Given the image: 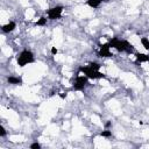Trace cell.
I'll use <instances>...</instances> for the list:
<instances>
[{
  "label": "cell",
  "mask_w": 149,
  "mask_h": 149,
  "mask_svg": "<svg viewBox=\"0 0 149 149\" xmlns=\"http://www.w3.org/2000/svg\"><path fill=\"white\" fill-rule=\"evenodd\" d=\"M108 44H109V47L116 49V50L120 51V52L130 54V52L133 51V49H134V47H133L129 42H127V41H125V40H119V38H116V37L112 38Z\"/></svg>",
  "instance_id": "obj_1"
},
{
  "label": "cell",
  "mask_w": 149,
  "mask_h": 149,
  "mask_svg": "<svg viewBox=\"0 0 149 149\" xmlns=\"http://www.w3.org/2000/svg\"><path fill=\"white\" fill-rule=\"evenodd\" d=\"M16 59H17V64L20 66H24V65L34 62V55L29 50H23V51H21L17 55V58Z\"/></svg>",
  "instance_id": "obj_2"
},
{
  "label": "cell",
  "mask_w": 149,
  "mask_h": 149,
  "mask_svg": "<svg viewBox=\"0 0 149 149\" xmlns=\"http://www.w3.org/2000/svg\"><path fill=\"white\" fill-rule=\"evenodd\" d=\"M79 71L83 72V73H84L87 78H90V79H101V78H105V77H106L104 73L91 69L88 65H87V66H81V68L79 69Z\"/></svg>",
  "instance_id": "obj_3"
},
{
  "label": "cell",
  "mask_w": 149,
  "mask_h": 149,
  "mask_svg": "<svg viewBox=\"0 0 149 149\" xmlns=\"http://www.w3.org/2000/svg\"><path fill=\"white\" fill-rule=\"evenodd\" d=\"M62 12H63V7L62 6H56L52 7L48 10V17L50 20H57L62 16Z\"/></svg>",
  "instance_id": "obj_4"
},
{
  "label": "cell",
  "mask_w": 149,
  "mask_h": 149,
  "mask_svg": "<svg viewBox=\"0 0 149 149\" xmlns=\"http://www.w3.org/2000/svg\"><path fill=\"white\" fill-rule=\"evenodd\" d=\"M87 84V77L86 76H78L74 84H73V88L74 90H83Z\"/></svg>",
  "instance_id": "obj_5"
},
{
  "label": "cell",
  "mask_w": 149,
  "mask_h": 149,
  "mask_svg": "<svg viewBox=\"0 0 149 149\" xmlns=\"http://www.w3.org/2000/svg\"><path fill=\"white\" fill-rule=\"evenodd\" d=\"M99 47H100V49H99V52H98V55L100 56V57H112L113 55L111 54V51H109V44L108 43H106V44H99Z\"/></svg>",
  "instance_id": "obj_6"
},
{
  "label": "cell",
  "mask_w": 149,
  "mask_h": 149,
  "mask_svg": "<svg viewBox=\"0 0 149 149\" xmlns=\"http://www.w3.org/2000/svg\"><path fill=\"white\" fill-rule=\"evenodd\" d=\"M15 28H16V23L13 22V21H10V22H8L7 24H3L1 29H2L3 33H10V31H13Z\"/></svg>",
  "instance_id": "obj_7"
},
{
  "label": "cell",
  "mask_w": 149,
  "mask_h": 149,
  "mask_svg": "<svg viewBox=\"0 0 149 149\" xmlns=\"http://www.w3.org/2000/svg\"><path fill=\"white\" fill-rule=\"evenodd\" d=\"M7 81L9 84H14V85H21L22 84V78L21 77H8Z\"/></svg>",
  "instance_id": "obj_8"
},
{
  "label": "cell",
  "mask_w": 149,
  "mask_h": 149,
  "mask_svg": "<svg viewBox=\"0 0 149 149\" xmlns=\"http://www.w3.org/2000/svg\"><path fill=\"white\" fill-rule=\"evenodd\" d=\"M135 56H136V61L140 62V63H141V62H148V61H149V56H148V55L137 52V54H135Z\"/></svg>",
  "instance_id": "obj_9"
},
{
  "label": "cell",
  "mask_w": 149,
  "mask_h": 149,
  "mask_svg": "<svg viewBox=\"0 0 149 149\" xmlns=\"http://www.w3.org/2000/svg\"><path fill=\"white\" fill-rule=\"evenodd\" d=\"M101 2H102V0H87V5L92 8H98Z\"/></svg>",
  "instance_id": "obj_10"
},
{
  "label": "cell",
  "mask_w": 149,
  "mask_h": 149,
  "mask_svg": "<svg viewBox=\"0 0 149 149\" xmlns=\"http://www.w3.org/2000/svg\"><path fill=\"white\" fill-rule=\"evenodd\" d=\"M141 43H142V45L144 47V49L149 50V40H148L147 37H142V38H141Z\"/></svg>",
  "instance_id": "obj_11"
},
{
  "label": "cell",
  "mask_w": 149,
  "mask_h": 149,
  "mask_svg": "<svg viewBox=\"0 0 149 149\" xmlns=\"http://www.w3.org/2000/svg\"><path fill=\"white\" fill-rule=\"evenodd\" d=\"M36 26H45L47 24V19L44 17V16H42V17H40L38 20H37V22L35 23Z\"/></svg>",
  "instance_id": "obj_12"
},
{
  "label": "cell",
  "mask_w": 149,
  "mask_h": 149,
  "mask_svg": "<svg viewBox=\"0 0 149 149\" xmlns=\"http://www.w3.org/2000/svg\"><path fill=\"white\" fill-rule=\"evenodd\" d=\"M88 66H90L91 69L95 70V71H99V69H100V64H98V63H95V62L90 63V64H88Z\"/></svg>",
  "instance_id": "obj_13"
},
{
  "label": "cell",
  "mask_w": 149,
  "mask_h": 149,
  "mask_svg": "<svg viewBox=\"0 0 149 149\" xmlns=\"http://www.w3.org/2000/svg\"><path fill=\"white\" fill-rule=\"evenodd\" d=\"M111 135H112V133L109 130H102L100 133V136H102V137H109Z\"/></svg>",
  "instance_id": "obj_14"
},
{
  "label": "cell",
  "mask_w": 149,
  "mask_h": 149,
  "mask_svg": "<svg viewBox=\"0 0 149 149\" xmlns=\"http://www.w3.org/2000/svg\"><path fill=\"white\" fill-rule=\"evenodd\" d=\"M40 148H41V144H40V143H37V142H35V143L30 144V149H40Z\"/></svg>",
  "instance_id": "obj_15"
},
{
  "label": "cell",
  "mask_w": 149,
  "mask_h": 149,
  "mask_svg": "<svg viewBox=\"0 0 149 149\" xmlns=\"http://www.w3.org/2000/svg\"><path fill=\"white\" fill-rule=\"evenodd\" d=\"M6 135V130L3 127H0V136H5Z\"/></svg>",
  "instance_id": "obj_16"
},
{
  "label": "cell",
  "mask_w": 149,
  "mask_h": 149,
  "mask_svg": "<svg viewBox=\"0 0 149 149\" xmlns=\"http://www.w3.org/2000/svg\"><path fill=\"white\" fill-rule=\"evenodd\" d=\"M51 54H52V55H56V54H57V49H56L55 47L51 48Z\"/></svg>",
  "instance_id": "obj_17"
},
{
  "label": "cell",
  "mask_w": 149,
  "mask_h": 149,
  "mask_svg": "<svg viewBox=\"0 0 149 149\" xmlns=\"http://www.w3.org/2000/svg\"><path fill=\"white\" fill-rule=\"evenodd\" d=\"M105 127H106V128L111 127V121H107V122H106V125H105Z\"/></svg>",
  "instance_id": "obj_18"
},
{
  "label": "cell",
  "mask_w": 149,
  "mask_h": 149,
  "mask_svg": "<svg viewBox=\"0 0 149 149\" xmlns=\"http://www.w3.org/2000/svg\"><path fill=\"white\" fill-rule=\"evenodd\" d=\"M65 95H66V94H64V93H61V94H59L61 98H65Z\"/></svg>",
  "instance_id": "obj_19"
}]
</instances>
